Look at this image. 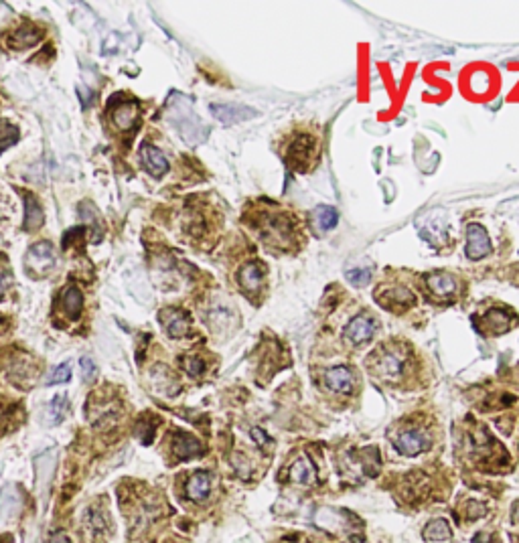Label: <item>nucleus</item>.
<instances>
[{
    "instance_id": "nucleus-1",
    "label": "nucleus",
    "mask_w": 519,
    "mask_h": 543,
    "mask_svg": "<svg viewBox=\"0 0 519 543\" xmlns=\"http://www.w3.org/2000/svg\"><path fill=\"white\" fill-rule=\"evenodd\" d=\"M250 225L256 229L260 239L264 242L266 248L272 250H297L302 244L300 233H302V225L293 213L278 209L276 205H268V207H260L254 213V217L250 221Z\"/></svg>"
},
{
    "instance_id": "nucleus-2",
    "label": "nucleus",
    "mask_w": 519,
    "mask_h": 543,
    "mask_svg": "<svg viewBox=\"0 0 519 543\" xmlns=\"http://www.w3.org/2000/svg\"><path fill=\"white\" fill-rule=\"evenodd\" d=\"M410 361V349L404 345H383L379 349H375L370 355L371 371L377 377H383L388 381L400 379L406 371V365Z\"/></svg>"
},
{
    "instance_id": "nucleus-3",
    "label": "nucleus",
    "mask_w": 519,
    "mask_h": 543,
    "mask_svg": "<svg viewBox=\"0 0 519 543\" xmlns=\"http://www.w3.org/2000/svg\"><path fill=\"white\" fill-rule=\"evenodd\" d=\"M284 160L286 164L297 171V173H306L315 167V162L319 160V145L317 138L310 134H298L295 140H290V145L286 146L284 152Z\"/></svg>"
},
{
    "instance_id": "nucleus-4",
    "label": "nucleus",
    "mask_w": 519,
    "mask_h": 543,
    "mask_svg": "<svg viewBox=\"0 0 519 543\" xmlns=\"http://www.w3.org/2000/svg\"><path fill=\"white\" fill-rule=\"evenodd\" d=\"M375 302L381 308L398 315V312H406L408 308L414 306L416 296H414L412 290L402 286V284H388V286H381V288L375 290Z\"/></svg>"
},
{
    "instance_id": "nucleus-5",
    "label": "nucleus",
    "mask_w": 519,
    "mask_h": 543,
    "mask_svg": "<svg viewBox=\"0 0 519 543\" xmlns=\"http://www.w3.org/2000/svg\"><path fill=\"white\" fill-rule=\"evenodd\" d=\"M237 284L250 300L256 296L262 298L264 288H266V266L258 259L244 264L237 272Z\"/></svg>"
},
{
    "instance_id": "nucleus-6",
    "label": "nucleus",
    "mask_w": 519,
    "mask_h": 543,
    "mask_svg": "<svg viewBox=\"0 0 519 543\" xmlns=\"http://www.w3.org/2000/svg\"><path fill=\"white\" fill-rule=\"evenodd\" d=\"M516 325H518V317H516L511 310L493 308V310H489L485 317H481L477 330L487 332V334H503V332H507L511 326Z\"/></svg>"
},
{
    "instance_id": "nucleus-7",
    "label": "nucleus",
    "mask_w": 519,
    "mask_h": 543,
    "mask_svg": "<svg viewBox=\"0 0 519 543\" xmlns=\"http://www.w3.org/2000/svg\"><path fill=\"white\" fill-rule=\"evenodd\" d=\"M377 330V323L370 315H357L355 319L349 321V325L345 328V341L351 343L353 347H359L363 343L371 341V337Z\"/></svg>"
},
{
    "instance_id": "nucleus-8",
    "label": "nucleus",
    "mask_w": 519,
    "mask_h": 543,
    "mask_svg": "<svg viewBox=\"0 0 519 543\" xmlns=\"http://www.w3.org/2000/svg\"><path fill=\"white\" fill-rule=\"evenodd\" d=\"M491 239L485 231V227L479 223H471L467 227V248L465 254L469 259H483L485 255L491 254Z\"/></svg>"
},
{
    "instance_id": "nucleus-9",
    "label": "nucleus",
    "mask_w": 519,
    "mask_h": 543,
    "mask_svg": "<svg viewBox=\"0 0 519 543\" xmlns=\"http://www.w3.org/2000/svg\"><path fill=\"white\" fill-rule=\"evenodd\" d=\"M158 321L162 323L167 334L173 337V339L185 337L187 332H189V328H191L189 315H187L185 310H179V308H165V310H160Z\"/></svg>"
},
{
    "instance_id": "nucleus-10",
    "label": "nucleus",
    "mask_w": 519,
    "mask_h": 543,
    "mask_svg": "<svg viewBox=\"0 0 519 543\" xmlns=\"http://www.w3.org/2000/svg\"><path fill=\"white\" fill-rule=\"evenodd\" d=\"M428 290L434 298L438 300H446V298H454V294L458 292V284L456 278L452 274L446 272H434L426 278Z\"/></svg>"
},
{
    "instance_id": "nucleus-11",
    "label": "nucleus",
    "mask_w": 519,
    "mask_h": 543,
    "mask_svg": "<svg viewBox=\"0 0 519 543\" xmlns=\"http://www.w3.org/2000/svg\"><path fill=\"white\" fill-rule=\"evenodd\" d=\"M140 158H142V164L147 169V173L152 175L154 179H160L162 175H167L169 171V160L167 156L156 148L154 145H142L140 148Z\"/></svg>"
},
{
    "instance_id": "nucleus-12",
    "label": "nucleus",
    "mask_w": 519,
    "mask_h": 543,
    "mask_svg": "<svg viewBox=\"0 0 519 543\" xmlns=\"http://www.w3.org/2000/svg\"><path fill=\"white\" fill-rule=\"evenodd\" d=\"M430 446L428 438L418 432V430H404L402 434L396 438V448L404 456H418Z\"/></svg>"
},
{
    "instance_id": "nucleus-13",
    "label": "nucleus",
    "mask_w": 519,
    "mask_h": 543,
    "mask_svg": "<svg viewBox=\"0 0 519 543\" xmlns=\"http://www.w3.org/2000/svg\"><path fill=\"white\" fill-rule=\"evenodd\" d=\"M209 109L223 124H235V122L250 120L252 116H256V109L248 108L244 104H213Z\"/></svg>"
},
{
    "instance_id": "nucleus-14",
    "label": "nucleus",
    "mask_w": 519,
    "mask_h": 543,
    "mask_svg": "<svg viewBox=\"0 0 519 543\" xmlns=\"http://www.w3.org/2000/svg\"><path fill=\"white\" fill-rule=\"evenodd\" d=\"M27 264L39 274H45L47 270H51L55 264V252H53L51 244H47V242L35 244L27 254Z\"/></svg>"
},
{
    "instance_id": "nucleus-15",
    "label": "nucleus",
    "mask_w": 519,
    "mask_h": 543,
    "mask_svg": "<svg viewBox=\"0 0 519 543\" xmlns=\"http://www.w3.org/2000/svg\"><path fill=\"white\" fill-rule=\"evenodd\" d=\"M325 383L335 394L347 396L353 392V373L345 365H339V367H333L325 373Z\"/></svg>"
},
{
    "instance_id": "nucleus-16",
    "label": "nucleus",
    "mask_w": 519,
    "mask_h": 543,
    "mask_svg": "<svg viewBox=\"0 0 519 543\" xmlns=\"http://www.w3.org/2000/svg\"><path fill=\"white\" fill-rule=\"evenodd\" d=\"M112 120L118 130H132L138 122V104L136 102H122L112 111Z\"/></svg>"
},
{
    "instance_id": "nucleus-17",
    "label": "nucleus",
    "mask_w": 519,
    "mask_h": 543,
    "mask_svg": "<svg viewBox=\"0 0 519 543\" xmlns=\"http://www.w3.org/2000/svg\"><path fill=\"white\" fill-rule=\"evenodd\" d=\"M173 450H175V456L179 460H189L193 456H199L203 454V446L197 438L185 434V432H179L175 436V444H173Z\"/></svg>"
},
{
    "instance_id": "nucleus-18",
    "label": "nucleus",
    "mask_w": 519,
    "mask_h": 543,
    "mask_svg": "<svg viewBox=\"0 0 519 543\" xmlns=\"http://www.w3.org/2000/svg\"><path fill=\"white\" fill-rule=\"evenodd\" d=\"M211 491V478L207 472H195L187 480V497L191 501H203Z\"/></svg>"
},
{
    "instance_id": "nucleus-19",
    "label": "nucleus",
    "mask_w": 519,
    "mask_h": 543,
    "mask_svg": "<svg viewBox=\"0 0 519 543\" xmlns=\"http://www.w3.org/2000/svg\"><path fill=\"white\" fill-rule=\"evenodd\" d=\"M43 221H45V213L37 197L25 195V223H23L25 231H35L43 225Z\"/></svg>"
},
{
    "instance_id": "nucleus-20",
    "label": "nucleus",
    "mask_w": 519,
    "mask_h": 543,
    "mask_svg": "<svg viewBox=\"0 0 519 543\" xmlns=\"http://www.w3.org/2000/svg\"><path fill=\"white\" fill-rule=\"evenodd\" d=\"M61 308L70 319H77L83 308V294L77 286H67L61 294Z\"/></svg>"
},
{
    "instance_id": "nucleus-21",
    "label": "nucleus",
    "mask_w": 519,
    "mask_h": 543,
    "mask_svg": "<svg viewBox=\"0 0 519 543\" xmlns=\"http://www.w3.org/2000/svg\"><path fill=\"white\" fill-rule=\"evenodd\" d=\"M39 41H41V31L35 29V27L25 25V27H21L14 35L8 39V45H10L12 49H29V47L37 45Z\"/></svg>"
},
{
    "instance_id": "nucleus-22",
    "label": "nucleus",
    "mask_w": 519,
    "mask_h": 543,
    "mask_svg": "<svg viewBox=\"0 0 519 543\" xmlns=\"http://www.w3.org/2000/svg\"><path fill=\"white\" fill-rule=\"evenodd\" d=\"M337 211L333 207H327V205H321L313 211V223H315V229L319 233H325L329 229H333L337 225Z\"/></svg>"
},
{
    "instance_id": "nucleus-23",
    "label": "nucleus",
    "mask_w": 519,
    "mask_h": 543,
    "mask_svg": "<svg viewBox=\"0 0 519 543\" xmlns=\"http://www.w3.org/2000/svg\"><path fill=\"white\" fill-rule=\"evenodd\" d=\"M422 537L426 542H446L452 537V531L448 527L445 519H436V521H430L424 529H422Z\"/></svg>"
},
{
    "instance_id": "nucleus-24",
    "label": "nucleus",
    "mask_w": 519,
    "mask_h": 543,
    "mask_svg": "<svg viewBox=\"0 0 519 543\" xmlns=\"http://www.w3.org/2000/svg\"><path fill=\"white\" fill-rule=\"evenodd\" d=\"M290 478L295 482H300V485H310L315 480V467L308 458H298L297 462L293 465L290 469Z\"/></svg>"
},
{
    "instance_id": "nucleus-25",
    "label": "nucleus",
    "mask_w": 519,
    "mask_h": 543,
    "mask_svg": "<svg viewBox=\"0 0 519 543\" xmlns=\"http://www.w3.org/2000/svg\"><path fill=\"white\" fill-rule=\"evenodd\" d=\"M67 405H70V401H67L65 396H55V398L51 399V403H49V422L55 424V426L61 424V422L65 420Z\"/></svg>"
},
{
    "instance_id": "nucleus-26",
    "label": "nucleus",
    "mask_w": 519,
    "mask_h": 543,
    "mask_svg": "<svg viewBox=\"0 0 519 543\" xmlns=\"http://www.w3.org/2000/svg\"><path fill=\"white\" fill-rule=\"evenodd\" d=\"M79 215H81V219L85 221V223H89L94 229H98V223H100V213H98V209L94 207V203H89V201H85V203H81L79 205Z\"/></svg>"
},
{
    "instance_id": "nucleus-27",
    "label": "nucleus",
    "mask_w": 519,
    "mask_h": 543,
    "mask_svg": "<svg viewBox=\"0 0 519 543\" xmlns=\"http://www.w3.org/2000/svg\"><path fill=\"white\" fill-rule=\"evenodd\" d=\"M70 377H72V367H70V363H63V365H59L51 375H49V379H47V385H57V383H65V381H70Z\"/></svg>"
},
{
    "instance_id": "nucleus-28",
    "label": "nucleus",
    "mask_w": 519,
    "mask_h": 543,
    "mask_svg": "<svg viewBox=\"0 0 519 543\" xmlns=\"http://www.w3.org/2000/svg\"><path fill=\"white\" fill-rule=\"evenodd\" d=\"M183 369H185L191 377H199V375H203V371H205V363H203V359H199V357H185V359H183Z\"/></svg>"
},
{
    "instance_id": "nucleus-29",
    "label": "nucleus",
    "mask_w": 519,
    "mask_h": 543,
    "mask_svg": "<svg viewBox=\"0 0 519 543\" xmlns=\"http://www.w3.org/2000/svg\"><path fill=\"white\" fill-rule=\"evenodd\" d=\"M79 369H81V375H83L85 381H94V377L98 375V367L89 357H81L79 359Z\"/></svg>"
},
{
    "instance_id": "nucleus-30",
    "label": "nucleus",
    "mask_w": 519,
    "mask_h": 543,
    "mask_svg": "<svg viewBox=\"0 0 519 543\" xmlns=\"http://www.w3.org/2000/svg\"><path fill=\"white\" fill-rule=\"evenodd\" d=\"M371 272L370 270H366V268H361V270H349V272H347V278H349L351 284H355V286H363V284H368Z\"/></svg>"
},
{
    "instance_id": "nucleus-31",
    "label": "nucleus",
    "mask_w": 519,
    "mask_h": 543,
    "mask_svg": "<svg viewBox=\"0 0 519 543\" xmlns=\"http://www.w3.org/2000/svg\"><path fill=\"white\" fill-rule=\"evenodd\" d=\"M4 136H8V138L17 140V136H19V130H17L14 126H10L8 122L0 120V138H4Z\"/></svg>"
},
{
    "instance_id": "nucleus-32",
    "label": "nucleus",
    "mask_w": 519,
    "mask_h": 543,
    "mask_svg": "<svg viewBox=\"0 0 519 543\" xmlns=\"http://www.w3.org/2000/svg\"><path fill=\"white\" fill-rule=\"evenodd\" d=\"M252 438L256 440V444H258L260 448H264L268 442H270V438H268V434H264V430H260V428H252Z\"/></svg>"
},
{
    "instance_id": "nucleus-33",
    "label": "nucleus",
    "mask_w": 519,
    "mask_h": 543,
    "mask_svg": "<svg viewBox=\"0 0 519 543\" xmlns=\"http://www.w3.org/2000/svg\"><path fill=\"white\" fill-rule=\"evenodd\" d=\"M77 94H79V98H81V102H83V108H87V106L92 104L94 94H92L85 85H79V87H77Z\"/></svg>"
},
{
    "instance_id": "nucleus-34",
    "label": "nucleus",
    "mask_w": 519,
    "mask_h": 543,
    "mask_svg": "<svg viewBox=\"0 0 519 543\" xmlns=\"http://www.w3.org/2000/svg\"><path fill=\"white\" fill-rule=\"evenodd\" d=\"M47 543H72V542H70V537H67L65 531H55V533H51V537H49V542Z\"/></svg>"
},
{
    "instance_id": "nucleus-35",
    "label": "nucleus",
    "mask_w": 519,
    "mask_h": 543,
    "mask_svg": "<svg viewBox=\"0 0 519 543\" xmlns=\"http://www.w3.org/2000/svg\"><path fill=\"white\" fill-rule=\"evenodd\" d=\"M8 284H10V276H8L4 270H0V298H2V294H4V290L8 288Z\"/></svg>"
}]
</instances>
